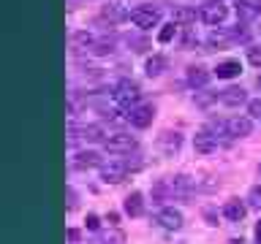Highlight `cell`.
<instances>
[{"mask_svg":"<svg viewBox=\"0 0 261 244\" xmlns=\"http://www.w3.org/2000/svg\"><path fill=\"white\" fill-rule=\"evenodd\" d=\"M112 101L120 106V109H136L139 101H142V89H139L136 81H130V79H122L114 84L112 89Z\"/></svg>","mask_w":261,"mask_h":244,"instance_id":"obj_1","label":"cell"},{"mask_svg":"<svg viewBox=\"0 0 261 244\" xmlns=\"http://www.w3.org/2000/svg\"><path fill=\"white\" fill-rule=\"evenodd\" d=\"M128 19L134 22L139 30H150V27H158L161 24V11L150 3H142V6H136L134 11H130Z\"/></svg>","mask_w":261,"mask_h":244,"instance_id":"obj_2","label":"cell"},{"mask_svg":"<svg viewBox=\"0 0 261 244\" xmlns=\"http://www.w3.org/2000/svg\"><path fill=\"white\" fill-rule=\"evenodd\" d=\"M226 16H228V6L223 0H210V3H204L199 8V19L204 24H210V27H220L226 22Z\"/></svg>","mask_w":261,"mask_h":244,"instance_id":"obj_3","label":"cell"},{"mask_svg":"<svg viewBox=\"0 0 261 244\" xmlns=\"http://www.w3.org/2000/svg\"><path fill=\"white\" fill-rule=\"evenodd\" d=\"M103 149L109 155H130L136 149V138L130 133H122V130L120 133H109L103 141Z\"/></svg>","mask_w":261,"mask_h":244,"instance_id":"obj_4","label":"cell"},{"mask_svg":"<svg viewBox=\"0 0 261 244\" xmlns=\"http://www.w3.org/2000/svg\"><path fill=\"white\" fill-rule=\"evenodd\" d=\"M128 171H130L128 160H109V163L101 166V179L106 185H117V182H122V179L128 176Z\"/></svg>","mask_w":261,"mask_h":244,"instance_id":"obj_5","label":"cell"},{"mask_svg":"<svg viewBox=\"0 0 261 244\" xmlns=\"http://www.w3.org/2000/svg\"><path fill=\"white\" fill-rule=\"evenodd\" d=\"M253 133V117H228L226 119V136L228 138H248Z\"/></svg>","mask_w":261,"mask_h":244,"instance_id":"obj_6","label":"cell"},{"mask_svg":"<svg viewBox=\"0 0 261 244\" xmlns=\"http://www.w3.org/2000/svg\"><path fill=\"white\" fill-rule=\"evenodd\" d=\"M193 149L199 155H212L218 152V133H212L210 128L199 130V133L193 136Z\"/></svg>","mask_w":261,"mask_h":244,"instance_id":"obj_7","label":"cell"},{"mask_svg":"<svg viewBox=\"0 0 261 244\" xmlns=\"http://www.w3.org/2000/svg\"><path fill=\"white\" fill-rule=\"evenodd\" d=\"M128 119L134 128H150L152 119H155V109L152 106H136V109H130Z\"/></svg>","mask_w":261,"mask_h":244,"instance_id":"obj_8","label":"cell"},{"mask_svg":"<svg viewBox=\"0 0 261 244\" xmlns=\"http://www.w3.org/2000/svg\"><path fill=\"white\" fill-rule=\"evenodd\" d=\"M103 163H101V155L93 152V149H82L73 155V168H79V171H87V168H101Z\"/></svg>","mask_w":261,"mask_h":244,"instance_id":"obj_9","label":"cell"},{"mask_svg":"<svg viewBox=\"0 0 261 244\" xmlns=\"http://www.w3.org/2000/svg\"><path fill=\"white\" fill-rule=\"evenodd\" d=\"M237 6V16L242 22H253L261 14V0H234Z\"/></svg>","mask_w":261,"mask_h":244,"instance_id":"obj_10","label":"cell"},{"mask_svg":"<svg viewBox=\"0 0 261 244\" xmlns=\"http://www.w3.org/2000/svg\"><path fill=\"white\" fill-rule=\"evenodd\" d=\"M155 220H158L166 231H179V228H182V211H177V209H161L158 215H155Z\"/></svg>","mask_w":261,"mask_h":244,"instance_id":"obj_11","label":"cell"},{"mask_svg":"<svg viewBox=\"0 0 261 244\" xmlns=\"http://www.w3.org/2000/svg\"><path fill=\"white\" fill-rule=\"evenodd\" d=\"M248 215V206H245V201L240 198H228L223 203V217L228 220V223H240V220Z\"/></svg>","mask_w":261,"mask_h":244,"instance_id":"obj_12","label":"cell"},{"mask_svg":"<svg viewBox=\"0 0 261 244\" xmlns=\"http://www.w3.org/2000/svg\"><path fill=\"white\" fill-rule=\"evenodd\" d=\"M220 103H223V106H231V109H237V106L248 103V93H245L242 87H226L223 93H220Z\"/></svg>","mask_w":261,"mask_h":244,"instance_id":"obj_13","label":"cell"},{"mask_svg":"<svg viewBox=\"0 0 261 244\" xmlns=\"http://www.w3.org/2000/svg\"><path fill=\"white\" fill-rule=\"evenodd\" d=\"M196 8L191 6H174V11H171V22L179 24V27H188V24H193L196 22Z\"/></svg>","mask_w":261,"mask_h":244,"instance_id":"obj_14","label":"cell"},{"mask_svg":"<svg viewBox=\"0 0 261 244\" xmlns=\"http://www.w3.org/2000/svg\"><path fill=\"white\" fill-rule=\"evenodd\" d=\"M207 81H210V71L207 68H201V65H191V68H188V84H191L193 89L207 87Z\"/></svg>","mask_w":261,"mask_h":244,"instance_id":"obj_15","label":"cell"},{"mask_svg":"<svg viewBox=\"0 0 261 244\" xmlns=\"http://www.w3.org/2000/svg\"><path fill=\"white\" fill-rule=\"evenodd\" d=\"M215 73H218V79H234L242 73V65H240V60H223V63H218Z\"/></svg>","mask_w":261,"mask_h":244,"instance_id":"obj_16","label":"cell"},{"mask_svg":"<svg viewBox=\"0 0 261 244\" xmlns=\"http://www.w3.org/2000/svg\"><path fill=\"white\" fill-rule=\"evenodd\" d=\"M125 215H130V217H142L144 215V195L142 193H130L125 198Z\"/></svg>","mask_w":261,"mask_h":244,"instance_id":"obj_17","label":"cell"},{"mask_svg":"<svg viewBox=\"0 0 261 244\" xmlns=\"http://www.w3.org/2000/svg\"><path fill=\"white\" fill-rule=\"evenodd\" d=\"M161 146H163V152H166V155H174L179 146H182V136L166 130V133H161Z\"/></svg>","mask_w":261,"mask_h":244,"instance_id":"obj_18","label":"cell"},{"mask_svg":"<svg viewBox=\"0 0 261 244\" xmlns=\"http://www.w3.org/2000/svg\"><path fill=\"white\" fill-rule=\"evenodd\" d=\"M144 71H147V76H161V73L166 71V60H163L161 54H152V57H147V63H144Z\"/></svg>","mask_w":261,"mask_h":244,"instance_id":"obj_19","label":"cell"},{"mask_svg":"<svg viewBox=\"0 0 261 244\" xmlns=\"http://www.w3.org/2000/svg\"><path fill=\"white\" fill-rule=\"evenodd\" d=\"M103 19H109V22H120V19H125V16H130L125 8H120L117 3H112V6H103V11H101Z\"/></svg>","mask_w":261,"mask_h":244,"instance_id":"obj_20","label":"cell"},{"mask_svg":"<svg viewBox=\"0 0 261 244\" xmlns=\"http://www.w3.org/2000/svg\"><path fill=\"white\" fill-rule=\"evenodd\" d=\"M82 138H85V141H106L101 125H87L85 130H82Z\"/></svg>","mask_w":261,"mask_h":244,"instance_id":"obj_21","label":"cell"},{"mask_svg":"<svg viewBox=\"0 0 261 244\" xmlns=\"http://www.w3.org/2000/svg\"><path fill=\"white\" fill-rule=\"evenodd\" d=\"M177 27H179V24H174V22L163 24V27H161V33H158V44H169V41L177 36Z\"/></svg>","mask_w":261,"mask_h":244,"instance_id":"obj_22","label":"cell"},{"mask_svg":"<svg viewBox=\"0 0 261 244\" xmlns=\"http://www.w3.org/2000/svg\"><path fill=\"white\" fill-rule=\"evenodd\" d=\"M248 114L253 119H261V98H253V101H248Z\"/></svg>","mask_w":261,"mask_h":244,"instance_id":"obj_23","label":"cell"},{"mask_svg":"<svg viewBox=\"0 0 261 244\" xmlns=\"http://www.w3.org/2000/svg\"><path fill=\"white\" fill-rule=\"evenodd\" d=\"M248 60H250V65L261 68V46H250L248 49Z\"/></svg>","mask_w":261,"mask_h":244,"instance_id":"obj_24","label":"cell"},{"mask_svg":"<svg viewBox=\"0 0 261 244\" xmlns=\"http://www.w3.org/2000/svg\"><path fill=\"white\" fill-rule=\"evenodd\" d=\"M250 206L261 209V187H253V190H250Z\"/></svg>","mask_w":261,"mask_h":244,"instance_id":"obj_25","label":"cell"},{"mask_svg":"<svg viewBox=\"0 0 261 244\" xmlns=\"http://www.w3.org/2000/svg\"><path fill=\"white\" fill-rule=\"evenodd\" d=\"M120 241H122V233H114L112 239L109 236H101V244H120Z\"/></svg>","mask_w":261,"mask_h":244,"instance_id":"obj_26","label":"cell"},{"mask_svg":"<svg viewBox=\"0 0 261 244\" xmlns=\"http://www.w3.org/2000/svg\"><path fill=\"white\" fill-rule=\"evenodd\" d=\"M87 228H98V217H95V215L87 217Z\"/></svg>","mask_w":261,"mask_h":244,"instance_id":"obj_27","label":"cell"},{"mask_svg":"<svg viewBox=\"0 0 261 244\" xmlns=\"http://www.w3.org/2000/svg\"><path fill=\"white\" fill-rule=\"evenodd\" d=\"M256 244H261V220H258V225H256Z\"/></svg>","mask_w":261,"mask_h":244,"instance_id":"obj_28","label":"cell"},{"mask_svg":"<svg viewBox=\"0 0 261 244\" xmlns=\"http://www.w3.org/2000/svg\"><path fill=\"white\" fill-rule=\"evenodd\" d=\"M258 174H261V163H258Z\"/></svg>","mask_w":261,"mask_h":244,"instance_id":"obj_29","label":"cell"},{"mask_svg":"<svg viewBox=\"0 0 261 244\" xmlns=\"http://www.w3.org/2000/svg\"><path fill=\"white\" fill-rule=\"evenodd\" d=\"M258 87H261V76H258Z\"/></svg>","mask_w":261,"mask_h":244,"instance_id":"obj_30","label":"cell"}]
</instances>
